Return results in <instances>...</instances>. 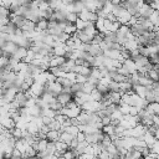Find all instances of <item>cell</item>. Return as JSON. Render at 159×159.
Returning <instances> with one entry per match:
<instances>
[{
    "mask_svg": "<svg viewBox=\"0 0 159 159\" xmlns=\"http://www.w3.org/2000/svg\"><path fill=\"white\" fill-rule=\"evenodd\" d=\"M81 112H82V108H81L80 106H76V107H73V108H66V107H63V108L61 109V114L66 116V117L70 118V119L77 118Z\"/></svg>",
    "mask_w": 159,
    "mask_h": 159,
    "instance_id": "1",
    "label": "cell"
},
{
    "mask_svg": "<svg viewBox=\"0 0 159 159\" xmlns=\"http://www.w3.org/2000/svg\"><path fill=\"white\" fill-rule=\"evenodd\" d=\"M154 12V10L152 9V6L149 5V2H144L140 7H139V16L142 19H149V16Z\"/></svg>",
    "mask_w": 159,
    "mask_h": 159,
    "instance_id": "2",
    "label": "cell"
},
{
    "mask_svg": "<svg viewBox=\"0 0 159 159\" xmlns=\"http://www.w3.org/2000/svg\"><path fill=\"white\" fill-rule=\"evenodd\" d=\"M130 19H132V15H130L129 11L125 10V9H123V10L120 11V14L117 16V21H118L120 25H127Z\"/></svg>",
    "mask_w": 159,
    "mask_h": 159,
    "instance_id": "3",
    "label": "cell"
},
{
    "mask_svg": "<svg viewBox=\"0 0 159 159\" xmlns=\"http://www.w3.org/2000/svg\"><path fill=\"white\" fill-rule=\"evenodd\" d=\"M31 92H32V94L35 96V98H39V97H41L43 93H45V86L43 84H40V83H37V82H35L32 86H31Z\"/></svg>",
    "mask_w": 159,
    "mask_h": 159,
    "instance_id": "4",
    "label": "cell"
},
{
    "mask_svg": "<svg viewBox=\"0 0 159 159\" xmlns=\"http://www.w3.org/2000/svg\"><path fill=\"white\" fill-rule=\"evenodd\" d=\"M0 124H1L4 128H6L7 130H12V129L16 127V123L12 120L11 117H1V118H0Z\"/></svg>",
    "mask_w": 159,
    "mask_h": 159,
    "instance_id": "5",
    "label": "cell"
},
{
    "mask_svg": "<svg viewBox=\"0 0 159 159\" xmlns=\"http://www.w3.org/2000/svg\"><path fill=\"white\" fill-rule=\"evenodd\" d=\"M57 101L61 103L62 107H66L67 103H70L71 101H73V94H68V93H60L57 96Z\"/></svg>",
    "mask_w": 159,
    "mask_h": 159,
    "instance_id": "6",
    "label": "cell"
},
{
    "mask_svg": "<svg viewBox=\"0 0 159 159\" xmlns=\"http://www.w3.org/2000/svg\"><path fill=\"white\" fill-rule=\"evenodd\" d=\"M83 32L87 35V36H89L91 39H93L96 35H98V31L96 30V26H94V24L93 22H87V26H86V29L83 30Z\"/></svg>",
    "mask_w": 159,
    "mask_h": 159,
    "instance_id": "7",
    "label": "cell"
},
{
    "mask_svg": "<svg viewBox=\"0 0 159 159\" xmlns=\"http://www.w3.org/2000/svg\"><path fill=\"white\" fill-rule=\"evenodd\" d=\"M65 46H66V43L60 42L57 46H55V47L52 48V55H53V56L65 57V56H66V50H65Z\"/></svg>",
    "mask_w": 159,
    "mask_h": 159,
    "instance_id": "8",
    "label": "cell"
},
{
    "mask_svg": "<svg viewBox=\"0 0 159 159\" xmlns=\"http://www.w3.org/2000/svg\"><path fill=\"white\" fill-rule=\"evenodd\" d=\"M65 62H66V58H65V57L52 56L51 60H50V68H53V67H61Z\"/></svg>",
    "mask_w": 159,
    "mask_h": 159,
    "instance_id": "9",
    "label": "cell"
},
{
    "mask_svg": "<svg viewBox=\"0 0 159 159\" xmlns=\"http://www.w3.org/2000/svg\"><path fill=\"white\" fill-rule=\"evenodd\" d=\"M27 50L29 48H25V47H19L17 50H16V52L11 56V57H14L15 60H17V61H24V58L26 57V55H27Z\"/></svg>",
    "mask_w": 159,
    "mask_h": 159,
    "instance_id": "10",
    "label": "cell"
},
{
    "mask_svg": "<svg viewBox=\"0 0 159 159\" xmlns=\"http://www.w3.org/2000/svg\"><path fill=\"white\" fill-rule=\"evenodd\" d=\"M60 134H61V132H58V130H51V129H50V132L46 134V139H47L48 142L56 143V142L60 140Z\"/></svg>",
    "mask_w": 159,
    "mask_h": 159,
    "instance_id": "11",
    "label": "cell"
},
{
    "mask_svg": "<svg viewBox=\"0 0 159 159\" xmlns=\"http://www.w3.org/2000/svg\"><path fill=\"white\" fill-rule=\"evenodd\" d=\"M143 140L145 142V144H147V147L148 148H150L155 142H157V139H155V137H154V134H152V133H149L148 130L144 133V135H143Z\"/></svg>",
    "mask_w": 159,
    "mask_h": 159,
    "instance_id": "12",
    "label": "cell"
},
{
    "mask_svg": "<svg viewBox=\"0 0 159 159\" xmlns=\"http://www.w3.org/2000/svg\"><path fill=\"white\" fill-rule=\"evenodd\" d=\"M123 66L129 71V73H134L137 72V66H135V62L132 60V58H127L124 62H123Z\"/></svg>",
    "mask_w": 159,
    "mask_h": 159,
    "instance_id": "13",
    "label": "cell"
},
{
    "mask_svg": "<svg viewBox=\"0 0 159 159\" xmlns=\"http://www.w3.org/2000/svg\"><path fill=\"white\" fill-rule=\"evenodd\" d=\"M35 29H36V24L30 20H26L25 24L21 26L22 32H32V31H35Z\"/></svg>",
    "mask_w": 159,
    "mask_h": 159,
    "instance_id": "14",
    "label": "cell"
},
{
    "mask_svg": "<svg viewBox=\"0 0 159 159\" xmlns=\"http://www.w3.org/2000/svg\"><path fill=\"white\" fill-rule=\"evenodd\" d=\"M133 91L135 94H138L140 98H145V94H147V87H143L140 84H137V86H133Z\"/></svg>",
    "mask_w": 159,
    "mask_h": 159,
    "instance_id": "15",
    "label": "cell"
},
{
    "mask_svg": "<svg viewBox=\"0 0 159 159\" xmlns=\"http://www.w3.org/2000/svg\"><path fill=\"white\" fill-rule=\"evenodd\" d=\"M109 98H111L113 104L119 106L120 101H122V93L120 92H109Z\"/></svg>",
    "mask_w": 159,
    "mask_h": 159,
    "instance_id": "16",
    "label": "cell"
},
{
    "mask_svg": "<svg viewBox=\"0 0 159 159\" xmlns=\"http://www.w3.org/2000/svg\"><path fill=\"white\" fill-rule=\"evenodd\" d=\"M27 112H29V116H32V117H41V112H42V109L37 106V104H34L32 107H30V108H27Z\"/></svg>",
    "mask_w": 159,
    "mask_h": 159,
    "instance_id": "17",
    "label": "cell"
},
{
    "mask_svg": "<svg viewBox=\"0 0 159 159\" xmlns=\"http://www.w3.org/2000/svg\"><path fill=\"white\" fill-rule=\"evenodd\" d=\"M89 114H91V113L84 112V111H82V112L80 113V116L77 117V120L80 122V125H81V124H88V120H89Z\"/></svg>",
    "mask_w": 159,
    "mask_h": 159,
    "instance_id": "18",
    "label": "cell"
},
{
    "mask_svg": "<svg viewBox=\"0 0 159 159\" xmlns=\"http://www.w3.org/2000/svg\"><path fill=\"white\" fill-rule=\"evenodd\" d=\"M72 139H73V137H72L71 134H68L67 132H61V134H60V140H61V142H63L65 144H67L68 147H70V144H71Z\"/></svg>",
    "mask_w": 159,
    "mask_h": 159,
    "instance_id": "19",
    "label": "cell"
},
{
    "mask_svg": "<svg viewBox=\"0 0 159 159\" xmlns=\"http://www.w3.org/2000/svg\"><path fill=\"white\" fill-rule=\"evenodd\" d=\"M94 26H96V30L99 32V34H104L106 32V29H104V19H99L94 22Z\"/></svg>",
    "mask_w": 159,
    "mask_h": 159,
    "instance_id": "20",
    "label": "cell"
},
{
    "mask_svg": "<svg viewBox=\"0 0 159 159\" xmlns=\"http://www.w3.org/2000/svg\"><path fill=\"white\" fill-rule=\"evenodd\" d=\"M89 96H91V99H92V101H94V102H101V101H102V98H103V94H102L97 88H94Z\"/></svg>",
    "mask_w": 159,
    "mask_h": 159,
    "instance_id": "21",
    "label": "cell"
},
{
    "mask_svg": "<svg viewBox=\"0 0 159 159\" xmlns=\"http://www.w3.org/2000/svg\"><path fill=\"white\" fill-rule=\"evenodd\" d=\"M94 88H96V86H93V84L89 83V82H86V83L82 84V92L86 93V94H91Z\"/></svg>",
    "mask_w": 159,
    "mask_h": 159,
    "instance_id": "22",
    "label": "cell"
},
{
    "mask_svg": "<svg viewBox=\"0 0 159 159\" xmlns=\"http://www.w3.org/2000/svg\"><path fill=\"white\" fill-rule=\"evenodd\" d=\"M63 132H67L68 134H71L73 138H76L77 137V134L80 133V129H78V127H76V125H70V127H67Z\"/></svg>",
    "mask_w": 159,
    "mask_h": 159,
    "instance_id": "23",
    "label": "cell"
},
{
    "mask_svg": "<svg viewBox=\"0 0 159 159\" xmlns=\"http://www.w3.org/2000/svg\"><path fill=\"white\" fill-rule=\"evenodd\" d=\"M55 147H56V150H57V152H61V153H65V152L68 150V148H70L67 144H65V143L61 142V140L56 142V143H55Z\"/></svg>",
    "mask_w": 159,
    "mask_h": 159,
    "instance_id": "24",
    "label": "cell"
},
{
    "mask_svg": "<svg viewBox=\"0 0 159 159\" xmlns=\"http://www.w3.org/2000/svg\"><path fill=\"white\" fill-rule=\"evenodd\" d=\"M56 112L55 111H52L51 108H45V109H42V112H41V117H48V118H55L56 117Z\"/></svg>",
    "mask_w": 159,
    "mask_h": 159,
    "instance_id": "25",
    "label": "cell"
},
{
    "mask_svg": "<svg viewBox=\"0 0 159 159\" xmlns=\"http://www.w3.org/2000/svg\"><path fill=\"white\" fill-rule=\"evenodd\" d=\"M114 125H112V124H109V125H106V127H103L102 128V132L104 133V134H107V135H109V137H113L114 135Z\"/></svg>",
    "mask_w": 159,
    "mask_h": 159,
    "instance_id": "26",
    "label": "cell"
},
{
    "mask_svg": "<svg viewBox=\"0 0 159 159\" xmlns=\"http://www.w3.org/2000/svg\"><path fill=\"white\" fill-rule=\"evenodd\" d=\"M78 19H81V20H83V21L88 22V21H89V11L84 7V9L78 14Z\"/></svg>",
    "mask_w": 159,
    "mask_h": 159,
    "instance_id": "27",
    "label": "cell"
},
{
    "mask_svg": "<svg viewBox=\"0 0 159 159\" xmlns=\"http://www.w3.org/2000/svg\"><path fill=\"white\" fill-rule=\"evenodd\" d=\"M77 19H78V14H76V12H68L66 15V21L70 24H75L77 21Z\"/></svg>",
    "mask_w": 159,
    "mask_h": 159,
    "instance_id": "28",
    "label": "cell"
},
{
    "mask_svg": "<svg viewBox=\"0 0 159 159\" xmlns=\"http://www.w3.org/2000/svg\"><path fill=\"white\" fill-rule=\"evenodd\" d=\"M77 31V29H76V25L75 24H70L68 22V25L66 26V29H65V34H67V35H70V36H72L75 32Z\"/></svg>",
    "mask_w": 159,
    "mask_h": 159,
    "instance_id": "29",
    "label": "cell"
},
{
    "mask_svg": "<svg viewBox=\"0 0 159 159\" xmlns=\"http://www.w3.org/2000/svg\"><path fill=\"white\" fill-rule=\"evenodd\" d=\"M89 77H91V78H93V80H97V81H101L102 75H101V72H99V70H98V68L92 67V71H91Z\"/></svg>",
    "mask_w": 159,
    "mask_h": 159,
    "instance_id": "30",
    "label": "cell"
},
{
    "mask_svg": "<svg viewBox=\"0 0 159 159\" xmlns=\"http://www.w3.org/2000/svg\"><path fill=\"white\" fill-rule=\"evenodd\" d=\"M109 118H111V120H122L123 114L120 113V111H119V109H116L114 112H112V113H111Z\"/></svg>",
    "mask_w": 159,
    "mask_h": 159,
    "instance_id": "31",
    "label": "cell"
},
{
    "mask_svg": "<svg viewBox=\"0 0 159 159\" xmlns=\"http://www.w3.org/2000/svg\"><path fill=\"white\" fill-rule=\"evenodd\" d=\"M11 132V135L17 140V139H21L22 138V132H24V129H20V128H14L12 130H10Z\"/></svg>",
    "mask_w": 159,
    "mask_h": 159,
    "instance_id": "32",
    "label": "cell"
},
{
    "mask_svg": "<svg viewBox=\"0 0 159 159\" xmlns=\"http://www.w3.org/2000/svg\"><path fill=\"white\" fill-rule=\"evenodd\" d=\"M104 150H107L112 157H116V155H118V149H117V147L112 143V144H109L108 147H106V149Z\"/></svg>",
    "mask_w": 159,
    "mask_h": 159,
    "instance_id": "33",
    "label": "cell"
},
{
    "mask_svg": "<svg viewBox=\"0 0 159 159\" xmlns=\"http://www.w3.org/2000/svg\"><path fill=\"white\" fill-rule=\"evenodd\" d=\"M75 25H76L77 31H83L86 29V26H87V22L83 21V20H81V19H77V21L75 22Z\"/></svg>",
    "mask_w": 159,
    "mask_h": 159,
    "instance_id": "34",
    "label": "cell"
},
{
    "mask_svg": "<svg viewBox=\"0 0 159 159\" xmlns=\"http://www.w3.org/2000/svg\"><path fill=\"white\" fill-rule=\"evenodd\" d=\"M118 109L120 111V113H122L123 116H127V114H129V112H130V106L124 104V103H120L119 107H118Z\"/></svg>",
    "mask_w": 159,
    "mask_h": 159,
    "instance_id": "35",
    "label": "cell"
},
{
    "mask_svg": "<svg viewBox=\"0 0 159 159\" xmlns=\"http://www.w3.org/2000/svg\"><path fill=\"white\" fill-rule=\"evenodd\" d=\"M147 76H148L153 82H158V81H159V75H158V72H157L155 70H150V71L147 73Z\"/></svg>",
    "mask_w": 159,
    "mask_h": 159,
    "instance_id": "36",
    "label": "cell"
},
{
    "mask_svg": "<svg viewBox=\"0 0 159 159\" xmlns=\"http://www.w3.org/2000/svg\"><path fill=\"white\" fill-rule=\"evenodd\" d=\"M80 40L82 43H91L92 42V39L89 36H87L83 31H80Z\"/></svg>",
    "mask_w": 159,
    "mask_h": 159,
    "instance_id": "37",
    "label": "cell"
},
{
    "mask_svg": "<svg viewBox=\"0 0 159 159\" xmlns=\"http://www.w3.org/2000/svg\"><path fill=\"white\" fill-rule=\"evenodd\" d=\"M108 89H109V92H119V83L116 81H112L108 86Z\"/></svg>",
    "mask_w": 159,
    "mask_h": 159,
    "instance_id": "38",
    "label": "cell"
},
{
    "mask_svg": "<svg viewBox=\"0 0 159 159\" xmlns=\"http://www.w3.org/2000/svg\"><path fill=\"white\" fill-rule=\"evenodd\" d=\"M91 71H92L91 67H84V66H82V67H81V72H80V75H82V76H84V77H89Z\"/></svg>",
    "mask_w": 159,
    "mask_h": 159,
    "instance_id": "39",
    "label": "cell"
},
{
    "mask_svg": "<svg viewBox=\"0 0 159 159\" xmlns=\"http://www.w3.org/2000/svg\"><path fill=\"white\" fill-rule=\"evenodd\" d=\"M149 149H150V152H152L153 154L159 155V140H157V142H155V143H154Z\"/></svg>",
    "mask_w": 159,
    "mask_h": 159,
    "instance_id": "40",
    "label": "cell"
},
{
    "mask_svg": "<svg viewBox=\"0 0 159 159\" xmlns=\"http://www.w3.org/2000/svg\"><path fill=\"white\" fill-rule=\"evenodd\" d=\"M139 53H140L142 56H144V57H148V58H149V56H150L149 50H148V47H145V46H140V47H139Z\"/></svg>",
    "mask_w": 159,
    "mask_h": 159,
    "instance_id": "41",
    "label": "cell"
},
{
    "mask_svg": "<svg viewBox=\"0 0 159 159\" xmlns=\"http://www.w3.org/2000/svg\"><path fill=\"white\" fill-rule=\"evenodd\" d=\"M76 77H77V75L75 73V72H67L66 73V78L70 81V82H72V83H76Z\"/></svg>",
    "mask_w": 159,
    "mask_h": 159,
    "instance_id": "42",
    "label": "cell"
},
{
    "mask_svg": "<svg viewBox=\"0 0 159 159\" xmlns=\"http://www.w3.org/2000/svg\"><path fill=\"white\" fill-rule=\"evenodd\" d=\"M66 119H68V118H67L66 116L61 114V113H60V114H56V117H55V120H57V122L61 124V127H62V124L66 122Z\"/></svg>",
    "mask_w": 159,
    "mask_h": 159,
    "instance_id": "43",
    "label": "cell"
},
{
    "mask_svg": "<svg viewBox=\"0 0 159 159\" xmlns=\"http://www.w3.org/2000/svg\"><path fill=\"white\" fill-rule=\"evenodd\" d=\"M48 127H50L51 130H58V132H61V124L57 120H53Z\"/></svg>",
    "mask_w": 159,
    "mask_h": 159,
    "instance_id": "44",
    "label": "cell"
},
{
    "mask_svg": "<svg viewBox=\"0 0 159 159\" xmlns=\"http://www.w3.org/2000/svg\"><path fill=\"white\" fill-rule=\"evenodd\" d=\"M149 107L152 108V111L154 112V114L159 116V103L157 102H153V103H149Z\"/></svg>",
    "mask_w": 159,
    "mask_h": 159,
    "instance_id": "45",
    "label": "cell"
},
{
    "mask_svg": "<svg viewBox=\"0 0 159 159\" xmlns=\"http://www.w3.org/2000/svg\"><path fill=\"white\" fill-rule=\"evenodd\" d=\"M97 159H113V157H112L107 150H102V153L98 155Z\"/></svg>",
    "mask_w": 159,
    "mask_h": 159,
    "instance_id": "46",
    "label": "cell"
},
{
    "mask_svg": "<svg viewBox=\"0 0 159 159\" xmlns=\"http://www.w3.org/2000/svg\"><path fill=\"white\" fill-rule=\"evenodd\" d=\"M71 88H72V93L75 94V93H77V92H81V91H82V84H80V83H73Z\"/></svg>",
    "mask_w": 159,
    "mask_h": 159,
    "instance_id": "47",
    "label": "cell"
},
{
    "mask_svg": "<svg viewBox=\"0 0 159 159\" xmlns=\"http://www.w3.org/2000/svg\"><path fill=\"white\" fill-rule=\"evenodd\" d=\"M111 82H112V80H111L109 77H102V78H101V81H99V84H103V86L108 87Z\"/></svg>",
    "mask_w": 159,
    "mask_h": 159,
    "instance_id": "48",
    "label": "cell"
},
{
    "mask_svg": "<svg viewBox=\"0 0 159 159\" xmlns=\"http://www.w3.org/2000/svg\"><path fill=\"white\" fill-rule=\"evenodd\" d=\"M11 4H12V1H2V0H0V6L4 7V9H6V10H9V11H10Z\"/></svg>",
    "mask_w": 159,
    "mask_h": 159,
    "instance_id": "49",
    "label": "cell"
},
{
    "mask_svg": "<svg viewBox=\"0 0 159 159\" xmlns=\"http://www.w3.org/2000/svg\"><path fill=\"white\" fill-rule=\"evenodd\" d=\"M20 158H22V154L17 149H14L11 153V159H20Z\"/></svg>",
    "mask_w": 159,
    "mask_h": 159,
    "instance_id": "50",
    "label": "cell"
},
{
    "mask_svg": "<svg viewBox=\"0 0 159 159\" xmlns=\"http://www.w3.org/2000/svg\"><path fill=\"white\" fill-rule=\"evenodd\" d=\"M41 118H42L43 124H45V125H47V127H48V125L55 120V118H48V117H41Z\"/></svg>",
    "mask_w": 159,
    "mask_h": 159,
    "instance_id": "51",
    "label": "cell"
},
{
    "mask_svg": "<svg viewBox=\"0 0 159 159\" xmlns=\"http://www.w3.org/2000/svg\"><path fill=\"white\" fill-rule=\"evenodd\" d=\"M76 139L78 140V143H82V142H86V134H84V133H82V132H80V133L77 134V137H76Z\"/></svg>",
    "mask_w": 159,
    "mask_h": 159,
    "instance_id": "52",
    "label": "cell"
},
{
    "mask_svg": "<svg viewBox=\"0 0 159 159\" xmlns=\"http://www.w3.org/2000/svg\"><path fill=\"white\" fill-rule=\"evenodd\" d=\"M149 5L152 6V9H153L154 11H158V12H159V0L152 1V2H149Z\"/></svg>",
    "mask_w": 159,
    "mask_h": 159,
    "instance_id": "53",
    "label": "cell"
},
{
    "mask_svg": "<svg viewBox=\"0 0 159 159\" xmlns=\"http://www.w3.org/2000/svg\"><path fill=\"white\" fill-rule=\"evenodd\" d=\"M30 88H31V87H30L26 82H24V83L21 84V87H20V92H24V93H25V92H27Z\"/></svg>",
    "mask_w": 159,
    "mask_h": 159,
    "instance_id": "54",
    "label": "cell"
},
{
    "mask_svg": "<svg viewBox=\"0 0 159 159\" xmlns=\"http://www.w3.org/2000/svg\"><path fill=\"white\" fill-rule=\"evenodd\" d=\"M138 113H139V109H138L137 107H130V112H129V114H130V116L137 117V116H138Z\"/></svg>",
    "mask_w": 159,
    "mask_h": 159,
    "instance_id": "55",
    "label": "cell"
},
{
    "mask_svg": "<svg viewBox=\"0 0 159 159\" xmlns=\"http://www.w3.org/2000/svg\"><path fill=\"white\" fill-rule=\"evenodd\" d=\"M101 122H102L103 127H106V125H109V124H111V118H109V117H103V118L101 119Z\"/></svg>",
    "mask_w": 159,
    "mask_h": 159,
    "instance_id": "56",
    "label": "cell"
},
{
    "mask_svg": "<svg viewBox=\"0 0 159 159\" xmlns=\"http://www.w3.org/2000/svg\"><path fill=\"white\" fill-rule=\"evenodd\" d=\"M77 147H78V140L76 138H73L72 142H71V144H70V149H76Z\"/></svg>",
    "mask_w": 159,
    "mask_h": 159,
    "instance_id": "57",
    "label": "cell"
},
{
    "mask_svg": "<svg viewBox=\"0 0 159 159\" xmlns=\"http://www.w3.org/2000/svg\"><path fill=\"white\" fill-rule=\"evenodd\" d=\"M154 137H155V139H157V140H159V128L157 129V132H155V134H154Z\"/></svg>",
    "mask_w": 159,
    "mask_h": 159,
    "instance_id": "58",
    "label": "cell"
},
{
    "mask_svg": "<svg viewBox=\"0 0 159 159\" xmlns=\"http://www.w3.org/2000/svg\"><path fill=\"white\" fill-rule=\"evenodd\" d=\"M29 159H42V158H40V157L36 155V157H32V158H29Z\"/></svg>",
    "mask_w": 159,
    "mask_h": 159,
    "instance_id": "59",
    "label": "cell"
},
{
    "mask_svg": "<svg viewBox=\"0 0 159 159\" xmlns=\"http://www.w3.org/2000/svg\"><path fill=\"white\" fill-rule=\"evenodd\" d=\"M0 159H4V153L2 152H0Z\"/></svg>",
    "mask_w": 159,
    "mask_h": 159,
    "instance_id": "60",
    "label": "cell"
},
{
    "mask_svg": "<svg viewBox=\"0 0 159 159\" xmlns=\"http://www.w3.org/2000/svg\"><path fill=\"white\" fill-rule=\"evenodd\" d=\"M2 56H4V52H2V50L0 48V57H2Z\"/></svg>",
    "mask_w": 159,
    "mask_h": 159,
    "instance_id": "61",
    "label": "cell"
},
{
    "mask_svg": "<svg viewBox=\"0 0 159 159\" xmlns=\"http://www.w3.org/2000/svg\"><path fill=\"white\" fill-rule=\"evenodd\" d=\"M20 159H25V158H20Z\"/></svg>",
    "mask_w": 159,
    "mask_h": 159,
    "instance_id": "62",
    "label": "cell"
}]
</instances>
